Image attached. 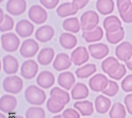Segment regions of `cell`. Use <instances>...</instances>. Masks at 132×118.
Listing matches in <instances>:
<instances>
[{
    "mask_svg": "<svg viewBox=\"0 0 132 118\" xmlns=\"http://www.w3.org/2000/svg\"><path fill=\"white\" fill-rule=\"evenodd\" d=\"M28 17L33 22L37 25H41L47 20L48 13L41 6L34 5L30 8Z\"/></svg>",
    "mask_w": 132,
    "mask_h": 118,
    "instance_id": "5b68a950",
    "label": "cell"
},
{
    "mask_svg": "<svg viewBox=\"0 0 132 118\" xmlns=\"http://www.w3.org/2000/svg\"><path fill=\"white\" fill-rule=\"evenodd\" d=\"M126 65L127 66V68L132 71V58L130 59L129 61H127L126 62H125Z\"/></svg>",
    "mask_w": 132,
    "mask_h": 118,
    "instance_id": "7dc6e473",
    "label": "cell"
},
{
    "mask_svg": "<svg viewBox=\"0 0 132 118\" xmlns=\"http://www.w3.org/2000/svg\"><path fill=\"white\" fill-rule=\"evenodd\" d=\"M1 40L2 48L9 52L16 51L20 45L19 38L12 33L3 34L1 37Z\"/></svg>",
    "mask_w": 132,
    "mask_h": 118,
    "instance_id": "277c9868",
    "label": "cell"
},
{
    "mask_svg": "<svg viewBox=\"0 0 132 118\" xmlns=\"http://www.w3.org/2000/svg\"><path fill=\"white\" fill-rule=\"evenodd\" d=\"M39 66L37 62L33 59L26 60L21 66V75L27 80L35 78L38 74Z\"/></svg>",
    "mask_w": 132,
    "mask_h": 118,
    "instance_id": "52a82bcc",
    "label": "cell"
},
{
    "mask_svg": "<svg viewBox=\"0 0 132 118\" xmlns=\"http://www.w3.org/2000/svg\"><path fill=\"white\" fill-rule=\"evenodd\" d=\"M126 74V69L123 64H120L119 68L117 69V70L114 74L110 75H109V77L111 78L119 81L122 79Z\"/></svg>",
    "mask_w": 132,
    "mask_h": 118,
    "instance_id": "ab89813d",
    "label": "cell"
},
{
    "mask_svg": "<svg viewBox=\"0 0 132 118\" xmlns=\"http://www.w3.org/2000/svg\"><path fill=\"white\" fill-rule=\"evenodd\" d=\"M27 3L25 0H9L6 5L7 12L14 16H18L25 12Z\"/></svg>",
    "mask_w": 132,
    "mask_h": 118,
    "instance_id": "9c48e42d",
    "label": "cell"
},
{
    "mask_svg": "<svg viewBox=\"0 0 132 118\" xmlns=\"http://www.w3.org/2000/svg\"><path fill=\"white\" fill-rule=\"evenodd\" d=\"M116 57L124 62L129 61L132 57V45L127 41H124L118 45L115 49Z\"/></svg>",
    "mask_w": 132,
    "mask_h": 118,
    "instance_id": "8fae6325",
    "label": "cell"
},
{
    "mask_svg": "<svg viewBox=\"0 0 132 118\" xmlns=\"http://www.w3.org/2000/svg\"><path fill=\"white\" fill-rule=\"evenodd\" d=\"M71 60L76 66H81L89 59V54L84 46L77 47L71 53Z\"/></svg>",
    "mask_w": 132,
    "mask_h": 118,
    "instance_id": "30bf717a",
    "label": "cell"
},
{
    "mask_svg": "<svg viewBox=\"0 0 132 118\" xmlns=\"http://www.w3.org/2000/svg\"><path fill=\"white\" fill-rule=\"evenodd\" d=\"M89 2V0H73L72 2V5L78 10H81Z\"/></svg>",
    "mask_w": 132,
    "mask_h": 118,
    "instance_id": "f6af8a7d",
    "label": "cell"
},
{
    "mask_svg": "<svg viewBox=\"0 0 132 118\" xmlns=\"http://www.w3.org/2000/svg\"><path fill=\"white\" fill-rule=\"evenodd\" d=\"M131 4V0H117V7L119 13L126 12Z\"/></svg>",
    "mask_w": 132,
    "mask_h": 118,
    "instance_id": "f35d334b",
    "label": "cell"
},
{
    "mask_svg": "<svg viewBox=\"0 0 132 118\" xmlns=\"http://www.w3.org/2000/svg\"><path fill=\"white\" fill-rule=\"evenodd\" d=\"M104 28L106 33H113L122 28V22L115 15L106 17L103 22Z\"/></svg>",
    "mask_w": 132,
    "mask_h": 118,
    "instance_id": "ac0fdd59",
    "label": "cell"
},
{
    "mask_svg": "<svg viewBox=\"0 0 132 118\" xmlns=\"http://www.w3.org/2000/svg\"><path fill=\"white\" fill-rule=\"evenodd\" d=\"M39 50L38 43L33 39L24 40L20 48L21 55L24 58H31L35 56Z\"/></svg>",
    "mask_w": 132,
    "mask_h": 118,
    "instance_id": "8992f818",
    "label": "cell"
},
{
    "mask_svg": "<svg viewBox=\"0 0 132 118\" xmlns=\"http://www.w3.org/2000/svg\"><path fill=\"white\" fill-rule=\"evenodd\" d=\"M111 104V100L103 95H98L95 101L96 111L101 114L106 113L109 110Z\"/></svg>",
    "mask_w": 132,
    "mask_h": 118,
    "instance_id": "7402d4cb",
    "label": "cell"
},
{
    "mask_svg": "<svg viewBox=\"0 0 132 118\" xmlns=\"http://www.w3.org/2000/svg\"><path fill=\"white\" fill-rule=\"evenodd\" d=\"M104 31L102 28L97 26L91 31H84L82 37L87 42H94L100 41L103 37Z\"/></svg>",
    "mask_w": 132,
    "mask_h": 118,
    "instance_id": "484cf974",
    "label": "cell"
},
{
    "mask_svg": "<svg viewBox=\"0 0 132 118\" xmlns=\"http://www.w3.org/2000/svg\"><path fill=\"white\" fill-rule=\"evenodd\" d=\"M96 71L97 67L95 64L89 63L77 69L75 74L79 78H87L92 76Z\"/></svg>",
    "mask_w": 132,
    "mask_h": 118,
    "instance_id": "4dcf8cb0",
    "label": "cell"
},
{
    "mask_svg": "<svg viewBox=\"0 0 132 118\" xmlns=\"http://www.w3.org/2000/svg\"><path fill=\"white\" fill-rule=\"evenodd\" d=\"M77 39L73 35L64 33L59 37L60 44L65 49H72L77 44Z\"/></svg>",
    "mask_w": 132,
    "mask_h": 118,
    "instance_id": "4316f807",
    "label": "cell"
},
{
    "mask_svg": "<svg viewBox=\"0 0 132 118\" xmlns=\"http://www.w3.org/2000/svg\"><path fill=\"white\" fill-rule=\"evenodd\" d=\"M64 118H80L79 113L72 108H68L63 111L62 114Z\"/></svg>",
    "mask_w": 132,
    "mask_h": 118,
    "instance_id": "b9f144b4",
    "label": "cell"
},
{
    "mask_svg": "<svg viewBox=\"0 0 132 118\" xmlns=\"http://www.w3.org/2000/svg\"><path fill=\"white\" fill-rule=\"evenodd\" d=\"M23 87V82L18 76H7L3 82V88L9 93L16 94L19 93Z\"/></svg>",
    "mask_w": 132,
    "mask_h": 118,
    "instance_id": "3957f363",
    "label": "cell"
},
{
    "mask_svg": "<svg viewBox=\"0 0 132 118\" xmlns=\"http://www.w3.org/2000/svg\"><path fill=\"white\" fill-rule=\"evenodd\" d=\"M96 6L101 14L106 15L113 12L115 4L113 0H97Z\"/></svg>",
    "mask_w": 132,
    "mask_h": 118,
    "instance_id": "83f0119b",
    "label": "cell"
},
{
    "mask_svg": "<svg viewBox=\"0 0 132 118\" xmlns=\"http://www.w3.org/2000/svg\"><path fill=\"white\" fill-rule=\"evenodd\" d=\"M119 91V86L118 84L112 80H109L108 85L107 88L102 91V93L109 96V97H113L115 96Z\"/></svg>",
    "mask_w": 132,
    "mask_h": 118,
    "instance_id": "8d00e7d4",
    "label": "cell"
},
{
    "mask_svg": "<svg viewBox=\"0 0 132 118\" xmlns=\"http://www.w3.org/2000/svg\"><path fill=\"white\" fill-rule=\"evenodd\" d=\"M54 75L48 70L40 72L36 79L37 85L44 89H48L51 88L54 85Z\"/></svg>",
    "mask_w": 132,
    "mask_h": 118,
    "instance_id": "9a60e30c",
    "label": "cell"
},
{
    "mask_svg": "<svg viewBox=\"0 0 132 118\" xmlns=\"http://www.w3.org/2000/svg\"><path fill=\"white\" fill-rule=\"evenodd\" d=\"M80 25L78 19L77 17H72L64 20L63 22V28L67 31L72 33H78L80 29Z\"/></svg>",
    "mask_w": 132,
    "mask_h": 118,
    "instance_id": "1f68e13d",
    "label": "cell"
},
{
    "mask_svg": "<svg viewBox=\"0 0 132 118\" xmlns=\"http://www.w3.org/2000/svg\"><path fill=\"white\" fill-rule=\"evenodd\" d=\"M78 11L77 9L75 8L72 3L66 2L60 4L57 9L56 12L59 17L65 18L76 14Z\"/></svg>",
    "mask_w": 132,
    "mask_h": 118,
    "instance_id": "f546056e",
    "label": "cell"
},
{
    "mask_svg": "<svg viewBox=\"0 0 132 118\" xmlns=\"http://www.w3.org/2000/svg\"><path fill=\"white\" fill-rule=\"evenodd\" d=\"M4 17H3V11L2 10V9H1V23H2L4 19Z\"/></svg>",
    "mask_w": 132,
    "mask_h": 118,
    "instance_id": "c3c4849f",
    "label": "cell"
},
{
    "mask_svg": "<svg viewBox=\"0 0 132 118\" xmlns=\"http://www.w3.org/2000/svg\"><path fill=\"white\" fill-rule=\"evenodd\" d=\"M0 118H6V117L4 114H3L2 113H0Z\"/></svg>",
    "mask_w": 132,
    "mask_h": 118,
    "instance_id": "f907efd6",
    "label": "cell"
},
{
    "mask_svg": "<svg viewBox=\"0 0 132 118\" xmlns=\"http://www.w3.org/2000/svg\"><path fill=\"white\" fill-rule=\"evenodd\" d=\"M17 100L14 96L9 94L3 95L0 99V110L6 113H11L15 109Z\"/></svg>",
    "mask_w": 132,
    "mask_h": 118,
    "instance_id": "2e32d148",
    "label": "cell"
},
{
    "mask_svg": "<svg viewBox=\"0 0 132 118\" xmlns=\"http://www.w3.org/2000/svg\"><path fill=\"white\" fill-rule=\"evenodd\" d=\"M121 87L125 92H132V75H127L122 82Z\"/></svg>",
    "mask_w": 132,
    "mask_h": 118,
    "instance_id": "60d3db41",
    "label": "cell"
},
{
    "mask_svg": "<svg viewBox=\"0 0 132 118\" xmlns=\"http://www.w3.org/2000/svg\"><path fill=\"white\" fill-rule=\"evenodd\" d=\"M73 106L80 112L82 116H90L94 111L93 103L87 100L76 102Z\"/></svg>",
    "mask_w": 132,
    "mask_h": 118,
    "instance_id": "f1b7e54d",
    "label": "cell"
},
{
    "mask_svg": "<svg viewBox=\"0 0 132 118\" xmlns=\"http://www.w3.org/2000/svg\"><path fill=\"white\" fill-rule=\"evenodd\" d=\"M45 111L40 107H30L26 112V118H45Z\"/></svg>",
    "mask_w": 132,
    "mask_h": 118,
    "instance_id": "e575fe53",
    "label": "cell"
},
{
    "mask_svg": "<svg viewBox=\"0 0 132 118\" xmlns=\"http://www.w3.org/2000/svg\"><path fill=\"white\" fill-rule=\"evenodd\" d=\"M109 80L102 74H97L91 77L89 81L90 89L96 92H102L108 85Z\"/></svg>",
    "mask_w": 132,
    "mask_h": 118,
    "instance_id": "ba28073f",
    "label": "cell"
},
{
    "mask_svg": "<svg viewBox=\"0 0 132 118\" xmlns=\"http://www.w3.org/2000/svg\"><path fill=\"white\" fill-rule=\"evenodd\" d=\"M71 64L72 61L68 55L65 53H60L55 58L52 66L55 70L61 72L70 68Z\"/></svg>",
    "mask_w": 132,
    "mask_h": 118,
    "instance_id": "5bb4252c",
    "label": "cell"
},
{
    "mask_svg": "<svg viewBox=\"0 0 132 118\" xmlns=\"http://www.w3.org/2000/svg\"><path fill=\"white\" fill-rule=\"evenodd\" d=\"M54 57V51L51 47L42 49L37 56V60L41 65H48L51 63Z\"/></svg>",
    "mask_w": 132,
    "mask_h": 118,
    "instance_id": "603a6c76",
    "label": "cell"
},
{
    "mask_svg": "<svg viewBox=\"0 0 132 118\" xmlns=\"http://www.w3.org/2000/svg\"><path fill=\"white\" fill-rule=\"evenodd\" d=\"M54 31L49 25L42 26L36 31L35 37L37 40L42 43H46L50 41L53 37Z\"/></svg>",
    "mask_w": 132,
    "mask_h": 118,
    "instance_id": "e0dca14e",
    "label": "cell"
},
{
    "mask_svg": "<svg viewBox=\"0 0 132 118\" xmlns=\"http://www.w3.org/2000/svg\"><path fill=\"white\" fill-rule=\"evenodd\" d=\"M4 1V0H1V1H1V2H2V1Z\"/></svg>",
    "mask_w": 132,
    "mask_h": 118,
    "instance_id": "f5cc1de1",
    "label": "cell"
},
{
    "mask_svg": "<svg viewBox=\"0 0 132 118\" xmlns=\"http://www.w3.org/2000/svg\"><path fill=\"white\" fill-rule=\"evenodd\" d=\"M71 95L73 100H77L84 99L88 96L89 90L85 84L77 83L72 89Z\"/></svg>",
    "mask_w": 132,
    "mask_h": 118,
    "instance_id": "d4e9b609",
    "label": "cell"
},
{
    "mask_svg": "<svg viewBox=\"0 0 132 118\" xmlns=\"http://www.w3.org/2000/svg\"><path fill=\"white\" fill-rule=\"evenodd\" d=\"M24 96L26 101L30 104L41 105L46 100V94L43 90L36 85H30L25 91Z\"/></svg>",
    "mask_w": 132,
    "mask_h": 118,
    "instance_id": "6da1fadb",
    "label": "cell"
},
{
    "mask_svg": "<svg viewBox=\"0 0 132 118\" xmlns=\"http://www.w3.org/2000/svg\"><path fill=\"white\" fill-rule=\"evenodd\" d=\"M3 70L8 75L15 74L18 72L19 64L18 60L13 56L7 55L3 58Z\"/></svg>",
    "mask_w": 132,
    "mask_h": 118,
    "instance_id": "d6986e66",
    "label": "cell"
},
{
    "mask_svg": "<svg viewBox=\"0 0 132 118\" xmlns=\"http://www.w3.org/2000/svg\"><path fill=\"white\" fill-rule=\"evenodd\" d=\"M12 118H24V117L23 116H20V115H16V116H14Z\"/></svg>",
    "mask_w": 132,
    "mask_h": 118,
    "instance_id": "816d5d0a",
    "label": "cell"
},
{
    "mask_svg": "<svg viewBox=\"0 0 132 118\" xmlns=\"http://www.w3.org/2000/svg\"><path fill=\"white\" fill-rule=\"evenodd\" d=\"M50 95L54 100L64 105L68 104L70 101L69 93L59 87L53 88L50 91Z\"/></svg>",
    "mask_w": 132,
    "mask_h": 118,
    "instance_id": "44dd1931",
    "label": "cell"
},
{
    "mask_svg": "<svg viewBox=\"0 0 132 118\" xmlns=\"http://www.w3.org/2000/svg\"><path fill=\"white\" fill-rule=\"evenodd\" d=\"M34 30V25L26 19L19 21L15 26L16 33L20 37L23 38L31 36Z\"/></svg>",
    "mask_w": 132,
    "mask_h": 118,
    "instance_id": "7c38bea8",
    "label": "cell"
},
{
    "mask_svg": "<svg viewBox=\"0 0 132 118\" xmlns=\"http://www.w3.org/2000/svg\"><path fill=\"white\" fill-rule=\"evenodd\" d=\"M3 22L0 25V31L1 33L11 30L13 29L14 25L13 19L7 14L4 16Z\"/></svg>",
    "mask_w": 132,
    "mask_h": 118,
    "instance_id": "74e56055",
    "label": "cell"
},
{
    "mask_svg": "<svg viewBox=\"0 0 132 118\" xmlns=\"http://www.w3.org/2000/svg\"><path fill=\"white\" fill-rule=\"evenodd\" d=\"M120 64L118 60L114 57H109L104 60L102 63L103 71L108 75L115 73L119 68Z\"/></svg>",
    "mask_w": 132,
    "mask_h": 118,
    "instance_id": "cb8c5ba5",
    "label": "cell"
},
{
    "mask_svg": "<svg viewBox=\"0 0 132 118\" xmlns=\"http://www.w3.org/2000/svg\"><path fill=\"white\" fill-rule=\"evenodd\" d=\"M91 56L95 59L101 60L106 57L109 53L108 46L103 43H97L88 46Z\"/></svg>",
    "mask_w": 132,
    "mask_h": 118,
    "instance_id": "4fadbf2b",
    "label": "cell"
},
{
    "mask_svg": "<svg viewBox=\"0 0 132 118\" xmlns=\"http://www.w3.org/2000/svg\"><path fill=\"white\" fill-rule=\"evenodd\" d=\"M124 103L128 112L130 114H132V93L129 94L125 96Z\"/></svg>",
    "mask_w": 132,
    "mask_h": 118,
    "instance_id": "bcb514c9",
    "label": "cell"
},
{
    "mask_svg": "<svg viewBox=\"0 0 132 118\" xmlns=\"http://www.w3.org/2000/svg\"><path fill=\"white\" fill-rule=\"evenodd\" d=\"M64 104L54 100L50 98L47 102V108L48 110L52 113L56 114L61 112L64 108Z\"/></svg>",
    "mask_w": 132,
    "mask_h": 118,
    "instance_id": "d590c367",
    "label": "cell"
},
{
    "mask_svg": "<svg viewBox=\"0 0 132 118\" xmlns=\"http://www.w3.org/2000/svg\"><path fill=\"white\" fill-rule=\"evenodd\" d=\"M99 22L100 17L97 13L93 10L87 11L80 17V26L84 31L94 30L97 27Z\"/></svg>",
    "mask_w": 132,
    "mask_h": 118,
    "instance_id": "7a4b0ae2",
    "label": "cell"
},
{
    "mask_svg": "<svg viewBox=\"0 0 132 118\" xmlns=\"http://www.w3.org/2000/svg\"><path fill=\"white\" fill-rule=\"evenodd\" d=\"M76 79L74 75L67 71L60 73L58 77V83L59 86L66 90H70L74 85Z\"/></svg>",
    "mask_w": 132,
    "mask_h": 118,
    "instance_id": "ffe728a7",
    "label": "cell"
},
{
    "mask_svg": "<svg viewBox=\"0 0 132 118\" xmlns=\"http://www.w3.org/2000/svg\"><path fill=\"white\" fill-rule=\"evenodd\" d=\"M60 0H40V3L47 9L51 10L56 8Z\"/></svg>",
    "mask_w": 132,
    "mask_h": 118,
    "instance_id": "7bdbcfd3",
    "label": "cell"
},
{
    "mask_svg": "<svg viewBox=\"0 0 132 118\" xmlns=\"http://www.w3.org/2000/svg\"><path fill=\"white\" fill-rule=\"evenodd\" d=\"M111 118H125L126 113L124 106L119 102L114 103L109 113Z\"/></svg>",
    "mask_w": 132,
    "mask_h": 118,
    "instance_id": "d6a6232c",
    "label": "cell"
},
{
    "mask_svg": "<svg viewBox=\"0 0 132 118\" xmlns=\"http://www.w3.org/2000/svg\"><path fill=\"white\" fill-rule=\"evenodd\" d=\"M125 36V32L123 28H121L118 31L113 33H106V37L107 40L110 43L113 45L118 44V42L122 41Z\"/></svg>",
    "mask_w": 132,
    "mask_h": 118,
    "instance_id": "836d02e7",
    "label": "cell"
},
{
    "mask_svg": "<svg viewBox=\"0 0 132 118\" xmlns=\"http://www.w3.org/2000/svg\"><path fill=\"white\" fill-rule=\"evenodd\" d=\"M85 118H86V117H85Z\"/></svg>",
    "mask_w": 132,
    "mask_h": 118,
    "instance_id": "db71d44e",
    "label": "cell"
},
{
    "mask_svg": "<svg viewBox=\"0 0 132 118\" xmlns=\"http://www.w3.org/2000/svg\"><path fill=\"white\" fill-rule=\"evenodd\" d=\"M120 18L124 22L129 23L132 22V4L126 12L119 13Z\"/></svg>",
    "mask_w": 132,
    "mask_h": 118,
    "instance_id": "ee69618b",
    "label": "cell"
},
{
    "mask_svg": "<svg viewBox=\"0 0 132 118\" xmlns=\"http://www.w3.org/2000/svg\"><path fill=\"white\" fill-rule=\"evenodd\" d=\"M52 118H64L62 116V115L61 114H58L57 115H55L54 116H53Z\"/></svg>",
    "mask_w": 132,
    "mask_h": 118,
    "instance_id": "681fc988",
    "label": "cell"
}]
</instances>
